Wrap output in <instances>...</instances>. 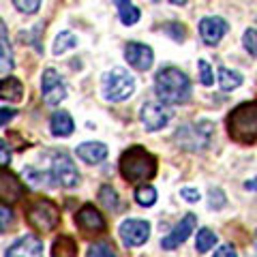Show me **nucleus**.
<instances>
[{
  "instance_id": "obj_14",
  "label": "nucleus",
  "mask_w": 257,
  "mask_h": 257,
  "mask_svg": "<svg viewBox=\"0 0 257 257\" xmlns=\"http://www.w3.org/2000/svg\"><path fill=\"white\" fill-rule=\"evenodd\" d=\"M5 257H43V242L37 236H22L7 248Z\"/></svg>"
},
{
  "instance_id": "obj_2",
  "label": "nucleus",
  "mask_w": 257,
  "mask_h": 257,
  "mask_svg": "<svg viewBox=\"0 0 257 257\" xmlns=\"http://www.w3.org/2000/svg\"><path fill=\"white\" fill-rule=\"evenodd\" d=\"M155 90L159 99L163 101V105H180V103L189 101L191 82L180 69L165 67L155 77Z\"/></svg>"
},
{
  "instance_id": "obj_20",
  "label": "nucleus",
  "mask_w": 257,
  "mask_h": 257,
  "mask_svg": "<svg viewBox=\"0 0 257 257\" xmlns=\"http://www.w3.org/2000/svg\"><path fill=\"white\" fill-rule=\"evenodd\" d=\"M24 96V84L18 77H5L0 79V99L9 101V103H20Z\"/></svg>"
},
{
  "instance_id": "obj_36",
  "label": "nucleus",
  "mask_w": 257,
  "mask_h": 257,
  "mask_svg": "<svg viewBox=\"0 0 257 257\" xmlns=\"http://www.w3.org/2000/svg\"><path fill=\"white\" fill-rule=\"evenodd\" d=\"M180 197H184L189 204H195V202H199V191L197 189H180Z\"/></svg>"
},
{
  "instance_id": "obj_1",
  "label": "nucleus",
  "mask_w": 257,
  "mask_h": 257,
  "mask_svg": "<svg viewBox=\"0 0 257 257\" xmlns=\"http://www.w3.org/2000/svg\"><path fill=\"white\" fill-rule=\"evenodd\" d=\"M227 135L231 142L251 146L257 142V101L240 103L227 114Z\"/></svg>"
},
{
  "instance_id": "obj_24",
  "label": "nucleus",
  "mask_w": 257,
  "mask_h": 257,
  "mask_svg": "<svg viewBox=\"0 0 257 257\" xmlns=\"http://www.w3.org/2000/svg\"><path fill=\"white\" fill-rule=\"evenodd\" d=\"M73 47H77V37L73 35V32L64 30V32H60V35L56 37V43H54V54L58 56V54H64V52L73 50Z\"/></svg>"
},
{
  "instance_id": "obj_34",
  "label": "nucleus",
  "mask_w": 257,
  "mask_h": 257,
  "mask_svg": "<svg viewBox=\"0 0 257 257\" xmlns=\"http://www.w3.org/2000/svg\"><path fill=\"white\" fill-rule=\"evenodd\" d=\"M225 206V195L221 189H210V208H214V210H221V208Z\"/></svg>"
},
{
  "instance_id": "obj_28",
  "label": "nucleus",
  "mask_w": 257,
  "mask_h": 257,
  "mask_svg": "<svg viewBox=\"0 0 257 257\" xmlns=\"http://www.w3.org/2000/svg\"><path fill=\"white\" fill-rule=\"evenodd\" d=\"M88 257H118L114 246H109L105 242H94L90 248H88Z\"/></svg>"
},
{
  "instance_id": "obj_7",
  "label": "nucleus",
  "mask_w": 257,
  "mask_h": 257,
  "mask_svg": "<svg viewBox=\"0 0 257 257\" xmlns=\"http://www.w3.org/2000/svg\"><path fill=\"white\" fill-rule=\"evenodd\" d=\"M52 178L60 184V187L64 189H73L79 184V172L75 163L71 161L69 155H64V152H60V155L54 157V163H52Z\"/></svg>"
},
{
  "instance_id": "obj_25",
  "label": "nucleus",
  "mask_w": 257,
  "mask_h": 257,
  "mask_svg": "<svg viewBox=\"0 0 257 257\" xmlns=\"http://www.w3.org/2000/svg\"><path fill=\"white\" fill-rule=\"evenodd\" d=\"M135 202H138L140 206L148 208L157 202V189L150 187V184H142V187L135 189Z\"/></svg>"
},
{
  "instance_id": "obj_35",
  "label": "nucleus",
  "mask_w": 257,
  "mask_h": 257,
  "mask_svg": "<svg viewBox=\"0 0 257 257\" xmlns=\"http://www.w3.org/2000/svg\"><path fill=\"white\" fill-rule=\"evenodd\" d=\"M9 161H11V150L7 146L5 140H0V167L9 165Z\"/></svg>"
},
{
  "instance_id": "obj_38",
  "label": "nucleus",
  "mask_w": 257,
  "mask_h": 257,
  "mask_svg": "<svg viewBox=\"0 0 257 257\" xmlns=\"http://www.w3.org/2000/svg\"><path fill=\"white\" fill-rule=\"evenodd\" d=\"M212 257H238V253H236V248L231 244H223L221 248H216V253Z\"/></svg>"
},
{
  "instance_id": "obj_4",
  "label": "nucleus",
  "mask_w": 257,
  "mask_h": 257,
  "mask_svg": "<svg viewBox=\"0 0 257 257\" xmlns=\"http://www.w3.org/2000/svg\"><path fill=\"white\" fill-rule=\"evenodd\" d=\"M26 223L39 234L54 231L60 225V208L52 199L37 197L26 206Z\"/></svg>"
},
{
  "instance_id": "obj_23",
  "label": "nucleus",
  "mask_w": 257,
  "mask_h": 257,
  "mask_svg": "<svg viewBox=\"0 0 257 257\" xmlns=\"http://www.w3.org/2000/svg\"><path fill=\"white\" fill-rule=\"evenodd\" d=\"M118 13H120V22L124 26H133V24L140 22V9L133 3H116Z\"/></svg>"
},
{
  "instance_id": "obj_39",
  "label": "nucleus",
  "mask_w": 257,
  "mask_h": 257,
  "mask_svg": "<svg viewBox=\"0 0 257 257\" xmlns=\"http://www.w3.org/2000/svg\"><path fill=\"white\" fill-rule=\"evenodd\" d=\"M244 189H246V191H257V178L246 180V182H244Z\"/></svg>"
},
{
  "instance_id": "obj_5",
  "label": "nucleus",
  "mask_w": 257,
  "mask_h": 257,
  "mask_svg": "<svg viewBox=\"0 0 257 257\" xmlns=\"http://www.w3.org/2000/svg\"><path fill=\"white\" fill-rule=\"evenodd\" d=\"M133 90H135L133 75L120 67L111 69L109 73H105V77H103V94H105V99L111 103L126 101L128 96L133 94Z\"/></svg>"
},
{
  "instance_id": "obj_17",
  "label": "nucleus",
  "mask_w": 257,
  "mask_h": 257,
  "mask_svg": "<svg viewBox=\"0 0 257 257\" xmlns=\"http://www.w3.org/2000/svg\"><path fill=\"white\" fill-rule=\"evenodd\" d=\"M77 157L84 161V163H101L103 159L107 157V146L103 142H84L77 146Z\"/></svg>"
},
{
  "instance_id": "obj_15",
  "label": "nucleus",
  "mask_w": 257,
  "mask_h": 257,
  "mask_svg": "<svg viewBox=\"0 0 257 257\" xmlns=\"http://www.w3.org/2000/svg\"><path fill=\"white\" fill-rule=\"evenodd\" d=\"M227 32V22L216 15H208L199 22V37L206 45H216Z\"/></svg>"
},
{
  "instance_id": "obj_6",
  "label": "nucleus",
  "mask_w": 257,
  "mask_h": 257,
  "mask_svg": "<svg viewBox=\"0 0 257 257\" xmlns=\"http://www.w3.org/2000/svg\"><path fill=\"white\" fill-rule=\"evenodd\" d=\"M176 140L182 144V148L187 150H204L206 146H210L212 140V122L202 120V122L193 124V126H182L176 133Z\"/></svg>"
},
{
  "instance_id": "obj_18",
  "label": "nucleus",
  "mask_w": 257,
  "mask_h": 257,
  "mask_svg": "<svg viewBox=\"0 0 257 257\" xmlns=\"http://www.w3.org/2000/svg\"><path fill=\"white\" fill-rule=\"evenodd\" d=\"M15 67L13 60V47L9 41V32H7L5 22L0 20V73H9Z\"/></svg>"
},
{
  "instance_id": "obj_12",
  "label": "nucleus",
  "mask_w": 257,
  "mask_h": 257,
  "mask_svg": "<svg viewBox=\"0 0 257 257\" xmlns=\"http://www.w3.org/2000/svg\"><path fill=\"white\" fill-rule=\"evenodd\" d=\"M41 92L47 105H58L60 101H64L67 96V88H64L60 75L54 69H45L41 77Z\"/></svg>"
},
{
  "instance_id": "obj_27",
  "label": "nucleus",
  "mask_w": 257,
  "mask_h": 257,
  "mask_svg": "<svg viewBox=\"0 0 257 257\" xmlns=\"http://www.w3.org/2000/svg\"><path fill=\"white\" fill-rule=\"evenodd\" d=\"M99 202L105 206L107 210H116L118 204H120V202H118V193L111 189L109 184H105V187H101V189H99Z\"/></svg>"
},
{
  "instance_id": "obj_3",
  "label": "nucleus",
  "mask_w": 257,
  "mask_h": 257,
  "mask_svg": "<svg viewBox=\"0 0 257 257\" xmlns=\"http://www.w3.org/2000/svg\"><path fill=\"white\" fill-rule=\"evenodd\" d=\"M120 174L126 182H144L157 176V157L144 146H131L120 157Z\"/></svg>"
},
{
  "instance_id": "obj_26",
  "label": "nucleus",
  "mask_w": 257,
  "mask_h": 257,
  "mask_svg": "<svg viewBox=\"0 0 257 257\" xmlns=\"http://www.w3.org/2000/svg\"><path fill=\"white\" fill-rule=\"evenodd\" d=\"M216 244V234L212 229H208V227H204V229H199L197 231V240H195V248L199 253H206V251H210V248Z\"/></svg>"
},
{
  "instance_id": "obj_21",
  "label": "nucleus",
  "mask_w": 257,
  "mask_h": 257,
  "mask_svg": "<svg viewBox=\"0 0 257 257\" xmlns=\"http://www.w3.org/2000/svg\"><path fill=\"white\" fill-rule=\"evenodd\" d=\"M52 257H77V242L71 236H58L52 244Z\"/></svg>"
},
{
  "instance_id": "obj_10",
  "label": "nucleus",
  "mask_w": 257,
  "mask_h": 257,
  "mask_svg": "<svg viewBox=\"0 0 257 257\" xmlns=\"http://www.w3.org/2000/svg\"><path fill=\"white\" fill-rule=\"evenodd\" d=\"M170 109H167L163 103H157V101H148L144 103V107L140 111V120L142 124L146 126V131H159L163 128L167 122H170Z\"/></svg>"
},
{
  "instance_id": "obj_19",
  "label": "nucleus",
  "mask_w": 257,
  "mask_h": 257,
  "mask_svg": "<svg viewBox=\"0 0 257 257\" xmlns=\"http://www.w3.org/2000/svg\"><path fill=\"white\" fill-rule=\"evenodd\" d=\"M50 128H52V135L54 138H69L71 133H73V118H71L69 111H56L50 120Z\"/></svg>"
},
{
  "instance_id": "obj_16",
  "label": "nucleus",
  "mask_w": 257,
  "mask_h": 257,
  "mask_svg": "<svg viewBox=\"0 0 257 257\" xmlns=\"http://www.w3.org/2000/svg\"><path fill=\"white\" fill-rule=\"evenodd\" d=\"M124 58L128 60L133 69L138 71H148L152 67V60H155V54L148 45L138 43V41H131L124 47Z\"/></svg>"
},
{
  "instance_id": "obj_37",
  "label": "nucleus",
  "mask_w": 257,
  "mask_h": 257,
  "mask_svg": "<svg viewBox=\"0 0 257 257\" xmlns=\"http://www.w3.org/2000/svg\"><path fill=\"white\" fill-rule=\"evenodd\" d=\"M15 114H18V111L11 109V107H0V126L9 124V120H13Z\"/></svg>"
},
{
  "instance_id": "obj_9",
  "label": "nucleus",
  "mask_w": 257,
  "mask_h": 257,
  "mask_svg": "<svg viewBox=\"0 0 257 257\" xmlns=\"http://www.w3.org/2000/svg\"><path fill=\"white\" fill-rule=\"evenodd\" d=\"M26 195V184H24L13 172L0 167V204H15Z\"/></svg>"
},
{
  "instance_id": "obj_30",
  "label": "nucleus",
  "mask_w": 257,
  "mask_h": 257,
  "mask_svg": "<svg viewBox=\"0 0 257 257\" xmlns=\"http://www.w3.org/2000/svg\"><path fill=\"white\" fill-rule=\"evenodd\" d=\"M15 221V216H13V210L9 206H5V204H0V234L3 231H7L13 225Z\"/></svg>"
},
{
  "instance_id": "obj_29",
  "label": "nucleus",
  "mask_w": 257,
  "mask_h": 257,
  "mask_svg": "<svg viewBox=\"0 0 257 257\" xmlns=\"http://www.w3.org/2000/svg\"><path fill=\"white\" fill-rule=\"evenodd\" d=\"M163 32H165V35H170L174 41H178V43H182L184 39H187V30H184V26H182V24H176V22L165 24Z\"/></svg>"
},
{
  "instance_id": "obj_8",
  "label": "nucleus",
  "mask_w": 257,
  "mask_h": 257,
  "mask_svg": "<svg viewBox=\"0 0 257 257\" xmlns=\"http://www.w3.org/2000/svg\"><path fill=\"white\" fill-rule=\"evenodd\" d=\"M75 225L84 231L86 236H92V234H103L107 229V223L103 219V214L96 210L92 204H84L82 208L77 210L75 214Z\"/></svg>"
},
{
  "instance_id": "obj_33",
  "label": "nucleus",
  "mask_w": 257,
  "mask_h": 257,
  "mask_svg": "<svg viewBox=\"0 0 257 257\" xmlns=\"http://www.w3.org/2000/svg\"><path fill=\"white\" fill-rule=\"evenodd\" d=\"M242 41H244L246 52H248V54H253V56H257V30H255V28L244 30Z\"/></svg>"
},
{
  "instance_id": "obj_32",
  "label": "nucleus",
  "mask_w": 257,
  "mask_h": 257,
  "mask_svg": "<svg viewBox=\"0 0 257 257\" xmlns=\"http://www.w3.org/2000/svg\"><path fill=\"white\" fill-rule=\"evenodd\" d=\"M13 7L22 13H37L41 9V3L39 0H13Z\"/></svg>"
},
{
  "instance_id": "obj_31",
  "label": "nucleus",
  "mask_w": 257,
  "mask_h": 257,
  "mask_svg": "<svg viewBox=\"0 0 257 257\" xmlns=\"http://www.w3.org/2000/svg\"><path fill=\"white\" fill-rule=\"evenodd\" d=\"M197 67H199V82L204 86H212L214 75H212V69H210V64H208V60H199Z\"/></svg>"
},
{
  "instance_id": "obj_13",
  "label": "nucleus",
  "mask_w": 257,
  "mask_h": 257,
  "mask_svg": "<svg viewBox=\"0 0 257 257\" xmlns=\"http://www.w3.org/2000/svg\"><path fill=\"white\" fill-rule=\"evenodd\" d=\"M195 227H197V216L193 214V212L184 214L182 219H180V223L176 225V227L163 240H161V246L167 248V251H174V248H178L184 242V240L191 236V231L195 229Z\"/></svg>"
},
{
  "instance_id": "obj_40",
  "label": "nucleus",
  "mask_w": 257,
  "mask_h": 257,
  "mask_svg": "<svg viewBox=\"0 0 257 257\" xmlns=\"http://www.w3.org/2000/svg\"><path fill=\"white\" fill-rule=\"evenodd\" d=\"M255 251H257V244H255Z\"/></svg>"
},
{
  "instance_id": "obj_11",
  "label": "nucleus",
  "mask_w": 257,
  "mask_h": 257,
  "mask_svg": "<svg viewBox=\"0 0 257 257\" xmlns=\"http://www.w3.org/2000/svg\"><path fill=\"white\" fill-rule=\"evenodd\" d=\"M120 238L126 246H142L150 238V223L142 219H128L120 225Z\"/></svg>"
},
{
  "instance_id": "obj_22",
  "label": "nucleus",
  "mask_w": 257,
  "mask_h": 257,
  "mask_svg": "<svg viewBox=\"0 0 257 257\" xmlns=\"http://www.w3.org/2000/svg\"><path fill=\"white\" fill-rule=\"evenodd\" d=\"M244 82V77L240 71H234V69H225L221 67L219 69V86H221V90L225 92H229V90H236V88Z\"/></svg>"
}]
</instances>
